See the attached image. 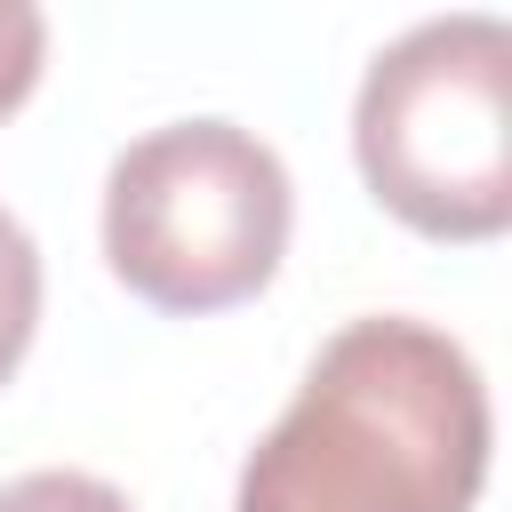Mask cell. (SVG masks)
Here are the masks:
<instances>
[{
  "mask_svg": "<svg viewBox=\"0 0 512 512\" xmlns=\"http://www.w3.org/2000/svg\"><path fill=\"white\" fill-rule=\"evenodd\" d=\"M488 480V384L424 320H344L280 424L248 448L232 512H472Z\"/></svg>",
  "mask_w": 512,
  "mask_h": 512,
  "instance_id": "1",
  "label": "cell"
},
{
  "mask_svg": "<svg viewBox=\"0 0 512 512\" xmlns=\"http://www.w3.org/2000/svg\"><path fill=\"white\" fill-rule=\"evenodd\" d=\"M368 192L424 240H496L512 224V24L488 8L400 32L352 104Z\"/></svg>",
  "mask_w": 512,
  "mask_h": 512,
  "instance_id": "2",
  "label": "cell"
},
{
  "mask_svg": "<svg viewBox=\"0 0 512 512\" xmlns=\"http://www.w3.org/2000/svg\"><path fill=\"white\" fill-rule=\"evenodd\" d=\"M296 192L240 120H168L104 176V256L160 312L248 304L288 256Z\"/></svg>",
  "mask_w": 512,
  "mask_h": 512,
  "instance_id": "3",
  "label": "cell"
},
{
  "mask_svg": "<svg viewBox=\"0 0 512 512\" xmlns=\"http://www.w3.org/2000/svg\"><path fill=\"white\" fill-rule=\"evenodd\" d=\"M32 328H40V248H32V232L0 208V384L24 368Z\"/></svg>",
  "mask_w": 512,
  "mask_h": 512,
  "instance_id": "4",
  "label": "cell"
},
{
  "mask_svg": "<svg viewBox=\"0 0 512 512\" xmlns=\"http://www.w3.org/2000/svg\"><path fill=\"white\" fill-rule=\"evenodd\" d=\"M0 512H136V504L96 472H24L0 488Z\"/></svg>",
  "mask_w": 512,
  "mask_h": 512,
  "instance_id": "5",
  "label": "cell"
},
{
  "mask_svg": "<svg viewBox=\"0 0 512 512\" xmlns=\"http://www.w3.org/2000/svg\"><path fill=\"white\" fill-rule=\"evenodd\" d=\"M40 56H48V16L32 0H0V120L32 96Z\"/></svg>",
  "mask_w": 512,
  "mask_h": 512,
  "instance_id": "6",
  "label": "cell"
}]
</instances>
